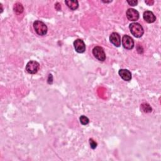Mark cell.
<instances>
[{
    "mask_svg": "<svg viewBox=\"0 0 161 161\" xmlns=\"http://www.w3.org/2000/svg\"><path fill=\"white\" fill-rule=\"evenodd\" d=\"M145 3L146 4H147L148 5H149V6H151V5H152L153 4V3H154V1H145Z\"/></svg>",
    "mask_w": 161,
    "mask_h": 161,
    "instance_id": "cell-18",
    "label": "cell"
},
{
    "mask_svg": "<svg viewBox=\"0 0 161 161\" xmlns=\"http://www.w3.org/2000/svg\"><path fill=\"white\" fill-rule=\"evenodd\" d=\"M129 28L131 33L136 38H140L144 33L142 25L138 23H132L130 25Z\"/></svg>",
    "mask_w": 161,
    "mask_h": 161,
    "instance_id": "cell-1",
    "label": "cell"
},
{
    "mask_svg": "<svg viewBox=\"0 0 161 161\" xmlns=\"http://www.w3.org/2000/svg\"><path fill=\"white\" fill-rule=\"evenodd\" d=\"M109 40L115 47H119L121 45V38L119 35L116 32H113L109 36Z\"/></svg>",
    "mask_w": 161,
    "mask_h": 161,
    "instance_id": "cell-8",
    "label": "cell"
},
{
    "mask_svg": "<svg viewBox=\"0 0 161 161\" xmlns=\"http://www.w3.org/2000/svg\"><path fill=\"white\" fill-rule=\"evenodd\" d=\"M13 9H14V11L16 14H21L23 12L24 8L21 3H16V4H14V5L13 6Z\"/></svg>",
    "mask_w": 161,
    "mask_h": 161,
    "instance_id": "cell-12",
    "label": "cell"
},
{
    "mask_svg": "<svg viewBox=\"0 0 161 161\" xmlns=\"http://www.w3.org/2000/svg\"><path fill=\"white\" fill-rule=\"evenodd\" d=\"M122 45L125 49L131 50L134 47V41L131 36L125 35L122 38Z\"/></svg>",
    "mask_w": 161,
    "mask_h": 161,
    "instance_id": "cell-5",
    "label": "cell"
},
{
    "mask_svg": "<svg viewBox=\"0 0 161 161\" xmlns=\"http://www.w3.org/2000/svg\"><path fill=\"white\" fill-rule=\"evenodd\" d=\"M141 110L144 113H150L152 110L151 106L147 103H143L140 106Z\"/></svg>",
    "mask_w": 161,
    "mask_h": 161,
    "instance_id": "cell-13",
    "label": "cell"
},
{
    "mask_svg": "<svg viewBox=\"0 0 161 161\" xmlns=\"http://www.w3.org/2000/svg\"><path fill=\"white\" fill-rule=\"evenodd\" d=\"M143 18L144 20L148 23H153L156 20V17L154 15V14L150 11H145L143 13Z\"/></svg>",
    "mask_w": 161,
    "mask_h": 161,
    "instance_id": "cell-9",
    "label": "cell"
},
{
    "mask_svg": "<svg viewBox=\"0 0 161 161\" xmlns=\"http://www.w3.org/2000/svg\"><path fill=\"white\" fill-rule=\"evenodd\" d=\"M89 144L92 149H95L97 147V143L92 138L89 139Z\"/></svg>",
    "mask_w": 161,
    "mask_h": 161,
    "instance_id": "cell-15",
    "label": "cell"
},
{
    "mask_svg": "<svg viewBox=\"0 0 161 161\" xmlns=\"http://www.w3.org/2000/svg\"><path fill=\"white\" fill-rule=\"evenodd\" d=\"M103 3H111L112 2V1H102Z\"/></svg>",
    "mask_w": 161,
    "mask_h": 161,
    "instance_id": "cell-19",
    "label": "cell"
},
{
    "mask_svg": "<svg viewBox=\"0 0 161 161\" xmlns=\"http://www.w3.org/2000/svg\"><path fill=\"white\" fill-rule=\"evenodd\" d=\"M67 6L71 9V10H75L79 7V3L77 0L74 1H70V0H67L65 1Z\"/></svg>",
    "mask_w": 161,
    "mask_h": 161,
    "instance_id": "cell-11",
    "label": "cell"
},
{
    "mask_svg": "<svg viewBox=\"0 0 161 161\" xmlns=\"http://www.w3.org/2000/svg\"><path fill=\"white\" fill-rule=\"evenodd\" d=\"M55 8L57 11H60L61 10V4L59 3H57L55 4Z\"/></svg>",
    "mask_w": 161,
    "mask_h": 161,
    "instance_id": "cell-17",
    "label": "cell"
},
{
    "mask_svg": "<svg viewBox=\"0 0 161 161\" xmlns=\"http://www.w3.org/2000/svg\"><path fill=\"white\" fill-rule=\"evenodd\" d=\"M118 74L121 78L125 81H130L131 79V74L130 70L127 69H121L119 70Z\"/></svg>",
    "mask_w": 161,
    "mask_h": 161,
    "instance_id": "cell-10",
    "label": "cell"
},
{
    "mask_svg": "<svg viewBox=\"0 0 161 161\" xmlns=\"http://www.w3.org/2000/svg\"><path fill=\"white\" fill-rule=\"evenodd\" d=\"M92 54L99 61H104L106 59V54L103 48L99 46H96L92 49Z\"/></svg>",
    "mask_w": 161,
    "mask_h": 161,
    "instance_id": "cell-4",
    "label": "cell"
},
{
    "mask_svg": "<svg viewBox=\"0 0 161 161\" xmlns=\"http://www.w3.org/2000/svg\"><path fill=\"white\" fill-rule=\"evenodd\" d=\"M79 120H80V123L82 125H87L89 123V118L87 116H84V115L80 116V118H79Z\"/></svg>",
    "mask_w": 161,
    "mask_h": 161,
    "instance_id": "cell-14",
    "label": "cell"
},
{
    "mask_svg": "<svg viewBox=\"0 0 161 161\" xmlns=\"http://www.w3.org/2000/svg\"><path fill=\"white\" fill-rule=\"evenodd\" d=\"M127 3L130 5V6H136L138 4V1L136 0H133V1H126Z\"/></svg>",
    "mask_w": 161,
    "mask_h": 161,
    "instance_id": "cell-16",
    "label": "cell"
},
{
    "mask_svg": "<svg viewBox=\"0 0 161 161\" xmlns=\"http://www.w3.org/2000/svg\"><path fill=\"white\" fill-rule=\"evenodd\" d=\"M33 28L36 33L41 36L45 35L47 33V25L40 20H36L33 23Z\"/></svg>",
    "mask_w": 161,
    "mask_h": 161,
    "instance_id": "cell-2",
    "label": "cell"
},
{
    "mask_svg": "<svg viewBox=\"0 0 161 161\" xmlns=\"http://www.w3.org/2000/svg\"><path fill=\"white\" fill-rule=\"evenodd\" d=\"M74 47L78 53H83L86 50V45L81 39H77L74 42Z\"/></svg>",
    "mask_w": 161,
    "mask_h": 161,
    "instance_id": "cell-7",
    "label": "cell"
},
{
    "mask_svg": "<svg viewBox=\"0 0 161 161\" xmlns=\"http://www.w3.org/2000/svg\"><path fill=\"white\" fill-rule=\"evenodd\" d=\"M126 15L128 19L131 21H136L139 18V13L133 8H129L126 11Z\"/></svg>",
    "mask_w": 161,
    "mask_h": 161,
    "instance_id": "cell-6",
    "label": "cell"
},
{
    "mask_svg": "<svg viewBox=\"0 0 161 161\" xmlns=\"http://www.w3.org/2000/svg\"><path fill=\"white\" fill-rule=\"evenodd\" d=\"M40 68V64L35 60L29 61L26 65V70L30 74H36Z\"/></svg>",
    "mask_w": 161,
    "mask_h": 161,
    "instance_id": "cell-3",
    "label": "cell"
}]
</instances>
